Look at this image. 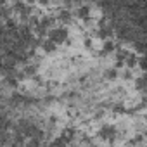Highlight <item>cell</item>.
<instances>
[{"instance_id":"1","label":"cell","mask_w":147,"mask_h":147,"mask_svg":"<svg viewBox=\"0 0 147 147\" xmlns=\"http://www.w3.org/2000/svg\"><path fill=\"white\" fill-rule=\"evenodd\" d=\"M67 36H69V31L62 26H55L49 31V38L55 43H62V42H67Z\"/></svg>"},{"instance_id":"2","label":"cell","mask_w":147,"mask_h":147,"mask_svg":"<svg viewBox=\"0 0 147 147\" xmlns=\"http://www.w3.org/2000/svg\"><path fill=\"white\" fill-rule=\"evenodd\" d=\"M76 16H78L80 19H88V18L92 16V9H90V5H80L78 11H76Z\"/></svg>"}]
</instances>
